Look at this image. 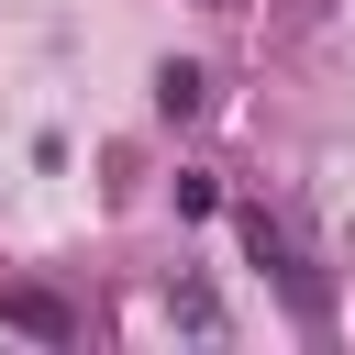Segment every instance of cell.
Instances as JSON below:
<instances>
[{"mask_svg": "<svg viewBox=\"0 0 355 355\" xmlns=\"http://www.w3.org/2000/svg\"><path fill=\"white\" fill-rule=\"evenodd\" d=\"M0 322L33 333V344H78V311H67L55 288H0Z\"/></svg>", "mask_w": 355, "mask_h": 355, "instance_id": "cell-1", "label": "cell"}, {"mask_svg": "<svg viewBox=\"0 0 355 355\" xmlns=\"http://www.w3.org/2000/svg\"><path fill=\"white\" fill-rule=\"evenodd\" d=\"M244 255H255V266H277V277H288V288L311 300V266H300V244H288V222H266V211H244Z\"/></svg>", "mask_w": 355, "mask_h": 355, "instance_id": "cell-2", "label": "cell"}, {"mask_svg": "<svg viewBox=\"0 0 355 355\" xmlns=\"http://www.w3.org/2000/svg\"><path fill=\"white\" fill-rule=\"evenodd\" d=\"M155 111H166V122H189V111H211V67H189V55H166V67H155Z\"/></svg>", "mask_w": 355, "mask_h": 355, "instance_id": "cell-3", "label": "cell"}]
</instances>
